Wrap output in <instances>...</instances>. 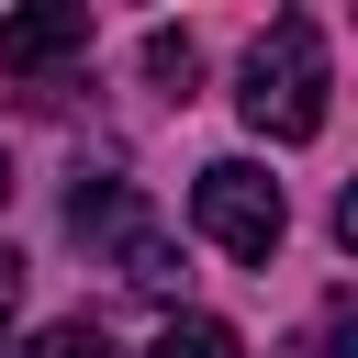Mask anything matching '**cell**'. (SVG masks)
Listing matches in <instances>:
<instances>
[{
    "label": "cell",
    "mask_w": 358,
    "mask_h": 358,
    "mask_svg": "<svg viewBox=\"0 0 358 358\" xmlns=\"http://www.w3.org/2000/svg\"><path fill=\"white\" fill-rule=\"evenodd\" d=\"M145 358H246V347H235V324H213V313H168Z\"/></svg>",
    "instance_id": "5"
},
{
    "label": "cell",
    "mask_w": 358,
    "mask_h": 358,
    "mask_svg": "<svg viewBox=\"0 0 358 358\" xmlns=\"http://www.w3.org/2000/svg\"><path fill=\"white\" fill-rule=\"evenodd\" d=\"M11 313H22V257L0 246V336H11Z\"/></svg>",
    "instance_id": "8"
},
{
    "label": "cell",
    "mask_w": 358,
    "mask_h": 358,
    "mask_svg": "<svg viewBox=\"0 0 358 358\" xmlns=\"http://www.w3.org/2000/svg\"><path fill=\"white\" fill-rule=\"evenodd\" d=\"M235 112H246L268 145L324 134V34H313L302 11H280V22L246 45V67H235Z\"/></svg>",
    "instance_id": "1"
},
{
    "label": "cell",
    "mask_w": 358,
    "mask_h": 358,
    "mask_svg": "<svg viewBox=\"0 0 358 358\" xmlns=\"http://www.w3.org/2000/svg\"><path fill=\"white\" fill-rule=\"evenodd\" d=\"M22 358H112V336H101V324H45Z\"/></svg>",
    "instance_id": "7"
},
{
    "label": "cell",
    "mask_w": 358,
    "mask_h": 358,
    "mask_svg": "<svg viewBox=\"0 0 358 358\" xmlns=\"http://www.w3.org/2000/svg\"><path fill=\"white\" fill-rule=\"evenodd\" d=\"M67 56H90V0H45V11L0 22V78H45Z\"/></svg>",
    "instance_id": "3"
},
{
    "label": "cell",
    "mask_w": 358,
    "mask_h": 358,
    "mask_svg": "<svg viewBox=\"0 0 358 358\" xmlns=\"http://www.w3.org/2000/svg\"><path fill=\"white\" fill-rule=\"evenodd\" d=\"M190 213H201V235H213L224 257H246V268H268L280 235H291V201H280V179H268L257 157H213V168L190 179Z\"/></svg>",
    "instance_id": "2"
},
{
    "label": "cell",
    "mask_w": 358,
    "mask_h": 358,
    "mask_svg": "<svg viewBox=\"0 0 358 358\" xmlns=\"http://www.w3.org/2000/svg\"><path fill=\"white\" fill-rule=\"evenodd\" d=\"M145 78H157V90H168V101H190V78H201V45H190V34H168V22H157V34H145Z\"/></svg>",
    "instance_id": "6"
},
{
    "label": "cell",
    "mask_w": 358,
    "mask_h": 358,
    "mask_svg": "<svg viewBox=\"0 0 358 358\" xmlns=\"http://www.w3.org/2000/svg\"><path fill=\"white\" fill-rule=\"evenodd\" d=\"M0 201H11V157H0Z\"/></svg>",
    "instance_id": "9"
},
{
    "label": "cell",
    "mask_w": 358,
    "mask_h": 358,
    "mask_svg": "<svg viewBox=\"0 0 358 358\" xmlns=\"http://www.w3.org/2000/svg\"><path fill=\"white\" fill-rule=\"evenodd\" d=\"M123 280H134V291H157V302H168V291H179V246H168V235H157V224H145V213H134V224H123Z\"/></svg>",
    "instance_id": "4"
}]
</instances>
